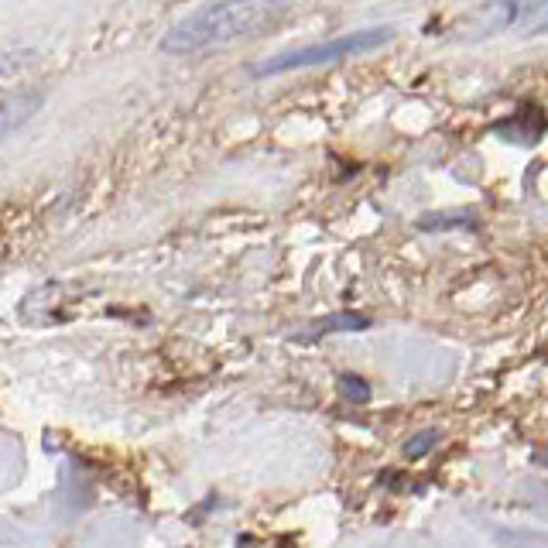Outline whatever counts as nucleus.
I'll return each mask as SVG.
<instances>
[{
    "instance_id": "nucleus-1",
    "label": "nucleus",
    "mask_w": 548,
    "mask_h": 548,
    "mask_svg": "<svg viewBox=\"0 0 548 548\" xmlns=\"http://www.w3.org/2000/svg\"><path fill=\"white\" fill-rule=\"evenodd\" d=\"M288 7L292 0H213L168 28V35L161 38V52L199 55L209 48L233 45L240 38H254L285 18Z\"/></svg>"
},
{
    "instance_id": "nucleus-2",
    "label": "nucleus",
    "mask_w": 548,
    "mask_h": 548,
    "mask_svg": "<svg viewBox=\"0 0 548 548\" xmlns=\"http://www.w3.org/2000/svg\"><path fill=\"white\" fill-rule=\"evenodd\" d=\"M394 38L391 24H374V28H360L353 35H340L333 42H319V45H305V48H288L281 55H271V59L251 66L254 79L264 76H281V72H295V69H316V66H333V62L353 59V55H367L374 48L388 45Z\"/></svg>"
},
{
    "instance_id": "nucleus-3",
    "label": "nucleus",
    "mask_w": 548,
    "mask_h": 548,
    "mask_svg": "<svg viewBox=\"0 0 548 548\" xmlns=\"http://www.w3.org/2000/svg\"><path fill=\"white\" fill-rule=\"evenodd\" d=\"M538 4L542 0H487V4H480L470 18L459 24L463 28L459 38L463 42H483V38L501 35V31L514 28V24H525Z\"/></svg>"
},
{
    "instance_id": "nucleus-4",
    "label": "nucleus",
    "mask_w": 548,
    "mask_h": 548,
    "mask_svg": "<svg viewBox=\"0 0 548 548\" xmlns=\"http://www.w3.org/2000/svg\"><path fill=\"white\" fill-rule=\"evenodd\" d=\"M370 329V316H360V312H336L329 319H319L309 326V333H298L295 343H316L329 333H364Z\"/></svg>"
},
{
    "instance_id": "nucleus-5",
    "label": "nucleus",
    "mask_w": 548,
    "mask_h": 548,
    "mask_svg": "<svg viewBox=\"0 0 548 548\" xmlns=\"http://www.w3.org/2000/svg\"><path fill=\"white\" fill-rule=\"evenodd\" d=\"M477 227V213L470 209H449V213H425L418 220V230H473Z\"/></svg>"
},
{
    "instance_id": "nucleus-6",
    "label": "nucleus",
    "mask_w": 548,
    "mask_h": 548,
    "mask_svg": "<svg viewBox=\"0 0 548 548\" xmlns=\"http://www.w3.org/2000/svg\"><path fill=\"white\" fill-rule=\"evenodd\" d=\"M340 394L346 401H353V405H367L370 401V384L364 381V377L357 374H343L340 377Z\"/></svg>"
},
{
    "instance_id": "nucleus-7",
    "label": "nucleus",
    "mask_w": 548,
    "mask_h": 548,
    "mask_svg": "<svg viewBox=\"0 0 548 548\" xmlns=\"http://www.w3.org/2000/svg\"><path fill=\"white\" fill-rule=\"evenodd\" d=\"M435 446H439V432H435V429H425V432L411 435V439L405 442V456H408V459H422V456H429Z\"/></svg>"
},
{
    "instance_id": "nucleus-8",
    "label": "nucleus",
    "mask_w": 548,
    "mask_h": 548,
    "mask_svg": "<svg viewBox=\"0 0 548 548\" xmlns=\"http://www.w3.org/2000/svg\"><path fill=\"white\" fill-rule=\"evenodd\" d=\"M521 35L525 38H542V35H548V0H542V4L535 7V14L521 24Z\"/></svg>"
}]
</instances>
